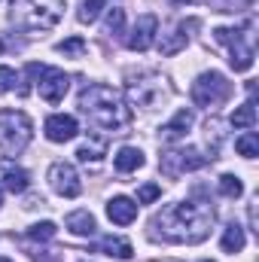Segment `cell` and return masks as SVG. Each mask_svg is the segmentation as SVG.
I'll list each match as a JSON object with an SVG mask.
<instances>
[{
  "instance_id": "cell-8",
  "label": "cell",
  "mask_w": 259,
  "mask_h": 262,
  "mask_svg": "<svg viewBox=\"0 0 259 262\" xmlns=\"http://www.w3.org/2000/svg\"><path fill=\"white\" fill-rule=\"evenodd\" d=\"M213 37H217V43L229 46V64L235 67V70H250L253 67V49L244 43L241 31H235V28H217Z\"/></svg>"
},
{
  "instance_id": "cell-25",
  "label": "cell",
  "mask_w": 259,
  "mask_h": 262,
  "mask_svg": "<svg viewBox=\"0 0 259 262\" xmlns=\"http://www.w3.org/2000/svg\"><path fill=\"white\" fill-rule=\"evenodd\" d=\"M235 149H238L244 159H256V156H259V137L253 134V131L241 134V137L235 140Z\"/></svg>"
},
{
  "instance_id": "cell-19",
  "label": "cell",
  "mask_w": 259,
  "mask_h": 262,
  "mask_svg": "<svg viewBox=\"0 0 259 262\" xmlns=\"http://www.w3.org/2000/svg\"><path fill=\"white\" fill-rule=\"evenodd\" d=\"M143 152L137 149V146H122L116 156H113V165H116V171L119 174H131V171H137V168H143Z\"/></svg>"
},
{
  "instance_id": "cell-21",
  "label": "cell",
  "mask_w": 259,
  "mask_h": 262,
  "mask_svg": "<svg viewBox=\"0 0 259 262\" xmlns=\"http://www.w3.org/2000/svg\"><path fill=\"white\" fill-rule=\"evenodd\" d=\"M104 156H107V140L104 137H92V140H85L76 149V159L79 162H101Z\"/></svg>"
},
{
  "instance_id": "cell-18",
  "label": "cell",
  "mask_w": 259,
  "mask_h": 262,
  "mask_svg": "<svg viewBox=\"0 0 259 262\" xmlns=\"http://www.w3.org/2000/svg\"><path fill=\"white\" fill-rule=\"evenodd\" d=\"M92 253H104V256H116V259H131V256H134V247H131L125 238L107 235V238H101V241L92 247Z\"/></svg>"
},
{
  "instance_id": "cell-3",
  "label": "cell",
  "mask_w": 259,
  "mask_h": 262,
  "mask_svg": "<svg viewBox=\"0 0 259 262\" xmlns=\"http://www.w3.org/2000/svg\"><path fill=\"white\" fill-rule=\"evenodd\" d=\"M67 0H12L9 3V25H15L18 31L37 34V31H49L61 21Z\"/></svg>"
},
{
  "instance_id": "cell-14",
  "label": "cell",
  "mask_w": 259,
  "mask_h": 262,
  "mask_svg": "<svg viewBox=\"0 0 259 262\" xmlns=\"http://www.w3.org/2000/svg\"><path fill=\"white\" fill-rule=\"evenodd\" d=\"M192 122H195V116H192V110H177L174 113V119L168 122V125H162L159 128V140L162 143H174V140H183L186 137V131L192 128Z\"/></svg>"
},
{
  "instance_id": "cell-6",
  "label": "cell",
  "mask_w": 259,
  "mask_h": 262,
  "mask_svg": "<svg viewBox=\"0 0 259 262\" xmlns=\"http://www.w3.org/2000/svg\"><path fill=\"white\" fill-rule=\"evenodd\" d=\"M207 162H210V159H207L204 152H198V149H192V146H183V149H168V152H162L159 171H162L165 177L177 180V177H183V174H189V171L204 168Z\"/></svg>"
},
{
  "instance_id": "cell-29",
  "label": "cell",
  "mask_w": 259,
  "mask_h": 262,
  "mask_svg": "<svg viewBox=\"0 0 259 262\" xmlns=\"http://www.w3.org/2000/svg\"><path fill=\"white\" fill-rule=\"evenodd\" d=\"M122 28H125V12H122L119 6H116V9H107V34L119 37Z\"/></svg>"
},
{
  "instance_id": "cell-12",
  "label": "cell",
  "mask_w": 259,
  "mask_h": 262,
  "mask_svg": "<svg viewBox=\"0 0 259 262\" xmlns=\"http://www.w3.org/2000/svg\"><path fill=\"white\" fill-rule=\"evenodd\" d=\"M46 137L52 140V143H67V140H73L76 134H79V122L73 119V116H67V113H55V116H49L46 119Z\"/></svg>"
},
{
  "instance_id": "cell-5",
  "label": "cell",
  "mask_w": 259,
  "mask_h": 262,
  "mask_svg": "<svg viewBox=\"0 0 259 262\" xmlns=\"http://www.w3.org/2000/svg\"><path fill=\"white\" fill-rule=\"evenodd\" d=\"M189 95H192L195 107L213 110V107H220L223 101H229V95H232V82H229L220 70H207V73H201V76L192 82Z\"/></svg>"
},
{
  "instance_id": "cell-34",
  "label": "cell",
  "mask_w": 259,
  "mask_h": 262,
  "mask_svg": "<svg viewBox=\"0 0 259 262\" xmlns=\"http://www.w3.org/2000/svg\"><path fill=\"white\" fill-rule=\"evenodd\" d=\"M0 204H3V192H0Z\"/></svg>"
},
{
  "instance_id": "cell-32",
  "label": "cell",
  "mask_w": 259,
  "mask_h": 262,
  "mask_svg": "<svg viewBox=\"0 0 259 262\" xmlns=\"http://www.w3.org/2000/svg\"><path fill=\"white\" fill-rule=\"evenodd\" d=\"M171 3H177V6H186V3H192V0H171Z\"/></svg>"
},
{
  "instance_id": "cell-27",
  "label": "cell",
  "mask_w": 259,
  "mask_h": 262,
  "mask_svg": "<svg viewBox=\"0 0 259 262\" xmlns=\"http://www.w3.org/2000/svg\"><path fill=\"white\" fill-rule=\"evenodd\" d=\"M220 192L226 198H241L244 195V183H241V177H235V174H223L220 177Z\"/></svg>"
},
{
  "instance_id": "cell-31",
  "label": "cell",
  "mask_w": 259,
  "mask_h": 262,
  "mask_svg": "<svg viewBox=\"0 0 259 262\" xmlns=\"http://www.w3.org/2000/svg\"><path fill=\"white\" fill-rule=\"evenodd\" d=\"M159 195H162V189H159L156 183H146V186L137 189V204H153Z\"/></svg>"
},
{
  "instance_id": "cell-23",
  "label": "cell",
  "mask_w": 259,
  "mask_h": 262,
  "mask_svg": "<svg viewBox=\"0 0 259 262\" xmlns=\"http://www.w3.org/2000/svg\"><path fill=\"white\" fill-rule=\"evenodd\" d=\"M235 128H253L256 125V110H253V101H247L244 107H238L235 113H232V119H229Z\"/></svg>"
},
{
  "instance_id": "cell-33",
  "label": "cell",
  "mask_w": 259,
  "mask_h": 262,
  "mask_svg": "<svg viewBox=\"0 0 259 262\" xmlns=\"http://www.w3.org/2000/svg\"><path fill=\"white\" fill-rule=\"evenodd\" d=\"M0 262H12V259H9V256H0Z\"/></svg>"
},
{
  "instance_id": "cell-10",
  "label": "cell",
  "mask_w": 259,
  "mask_h": 262,
  "mask_svg": "<svg viewBox=\"0 0 259 262\" xmlns=\"http://www.w3.org/2000/svg\"><path fill=\"white\" fill-rule=\"evenodd\" d=\"M49 186H52L61 198H76L82 192V180H79L76 168L67 165V162H55V165L49 168Z\"/></svg>"
},
{
  "instance_id": "cell-22",
  "label": "cell",
  "mask_w": 259,
  "mask_h": 262,
  "mask_svg": "<svg viewBox=\"0 0 259 262\" xmlns=\"http://www.w3.org/2000/svg\"><path fill=\"white\" fill-rule=\"evenodd\" d=\"M204 131H207V159L213 162L217 152H220V143H223V122L220 119H207Z\"/></svg>"
},
{
  "instance_id": "cell-1",
  "label": "cell",
  "mask_w": 259,
  "mask_h": 262,
  "mask_svg": "<svg viewBox=\"0 0 259 262\" xmlns=\"http://www.w3.org/2000/svg\"><path fill=\"white\" fill-rule=\"evenodd\" d=\"M217 210L210 201L186 198L177 204H165L149 220V238L165 244H201L213 229Z\"/></svg>"
},
{
  "instance_id": "cell-30",
  "label": "cell",
  "mask_w": 259,
  "mask_h": 262,
  "mask_svg": "<svg viewBox=\"0 0 259 262\" xmlns=\"http://www.w3.org/2000/svg\"><path fill=\"white\" fill-rule=\"evenodd\" d=\"M15 82H18V73H15L12 67L0 64V95H6V92H12V89H15Z\"/></svg>"
},
{
  "instance_id": "cell-26",
  "label": "cell",
  "mask_w": 259,
  "mask_h": 262,
  "mask_svg": "<svg viewBox=\"0 0 259 262\" xmlns=\"http://www.w3.org/2000/svg\"><path fill=\"white\" fill-rule=\"evenodd\" d=\"M104 12V0H82V6H79V12H76V18L82 21V25H92V21H98V15Z\"/></svg>"
},
{
  "instance_id": "cell-24",
  "label": "cell",
  "mask_w": 259,
  "mask_h": 262,
  "mask_svg": "<svg viewBox=\"0 0 259 262\" xmlns=\"http://www.w3.org/2000/svg\"><path fill=\"white\" fill-rule=\"evenodd\" d=\"M55 49H58L64 58H82L89 46H85V40H82V37H70V40H61Z\"/></svg>"
},
{
  "instance_id": "cell-11",
  "label": "cell",
  "mask_w": 259,
  "mask_h": 262,
  "mask_svg": "<svg viewBox=\"0 0 259 262\" xmlns=\"http://www.w3.org/2000/svg\"><path fill=\"white\" fill-rule=\"evenodd\" d=\"M156 34H159V18H156L153 12H146V15H140V18L134 21L125 46H128L131 52H146V49L156 43Z\"/></svg>"
},
{
  "instance_id": "cell-9",
  "label": "cell",
  "mask_w": 259,
  "mask_h": 262,
  "mask_svg": "<svg viewBox=\"0 0 259 262\" xmlns=\"http://www.w3.org/2000/svg\"><path fill=\"white\" fill-rule=\"evenodd\" d=\"M67 89H70V76H67L64 70H58V67H43V70H40L37 92H40L43 101H49V104L64 101Z\"/></svg>"
},
{
  "instance_id": "cell-28",
  "label": "cell",
  "mask_w": 259,
  "mask_h": 262,
  "mask_svg": "<svg viewBox=\"0 0 259 262\" xmlns=\"http://www.w3.org/2000/svg\"><path fill=\"white\" fill-rule=\"evenodd\" d=\"M55 223H49V220H43V223H34L31 229H28V238L31 241H49V238H55Z\"/></svg>"
},
{
  "instance_id": "cell-4",
  "label": "cell",
  "mask_w": 259,
  "mask_h": 262,
  "mask_svg": "<svg viewBox=\"0 0 259 262\" xmlns=\"http://www.w3.org/2000/svg\"><path fill=\"white\" fill-rule=\"evenodd\" d=\"M34 125L21 110H0V149L3 156L15 159L18 152H25V146L31 143Z\"/></svg>"
},
{
  "instance_id": "cell-15",
  "label": "cell",
  "mask_w": 259,
  "mask_h": 262,
  "mask_svg": "<svg viewBox=\"0 0 259 262\" xmlns=\"http://www.w3.org/2000/svg\"><path fill=\"white\" fill-rule=\"evenodd\" d=\"M107 216L110 223L116 226H131L137 220V201L134 198H125V195H116L107 201Z\"/></svg>"
},
{
  "instance_id": "cell-13",
  "label": "cell",
  "mask_w": 259,
  "mask_h": 262,
  "mask_svg": "<svg viewBox=\"0 0 259 262\" xmlns=\"http://www.w3.org/2000/svg\"><path fill=\"white\" fill-rule=\"evenodd\" d=\"M0 183H3L12 195H21V192L31 186V174H28L21 165H15L12 159H3V162H0Z\"/></svg>"
},
{
  "instance_id": "cell-20",
  "label": "cell",
  "mask_w": 259,
  "mask_h": 262,
  "mask_svg": "<svg viewBox=\"0 0 259 262\" xmlns=\"http://www.w3.org/2000/svg\"><path fill=\"white\" fill-rule=\"evenodd\" d=\"M244 244H247V238H244V229H241L238 223H232V226H226V229H223L220 247H223L226 253H241V250H244Z\"/></svg>"
},
{
  "instance_id": "cell-7",
  "label": "cell",
  "mask_w": 259,
  "mask_h": 262,
  "mask_svg": "<svg viewBox=\"0 0 259 262\" xmlns=\"http://www.w3.org/2000/svg\"><path fill=\"white\" fill-rule=\"evenodd\" d=\"M165 79L156 76V73H146L140 79L128 82V101L131 107H140V110H156L162 101H165Z\"/></svg>"
},
{
  "instance_id": "cell-2",
  "label": "cell",
  "mask_w": 259,
  "mask_h": 262,
  "mask_svg": "<svg viewBox=\"0 0 259 262\" xmlns=\"http://www.w3.org/2000/svg\"><path fill=\"white\" fill-rule=\"evenodd\" d=\"M79 110L104 131H122L131 122V107L110 85L92 82L79 92Z\"/></svg>"
},
{
  "instance_id": "cell-17",
  "label": "cell",
  "mask_w": 259,
  "mask_h": 262,
  "mask_svg": "<svg viewBox=\"0 0 259 262\" xmlns=\"http://www.w3.org/2000/svg\"><path fill=\"white\" fill-rule=\"evenodd\" d=\"M64 229L70 235H76V238H89V235L98 232V223H95V216L89 210H73V213H67Z\"/></svg>"
},
{
  "instance_id": "cell-16",
  "label": "cell",
  "mask_w": 259,
  "mask_h": 262,
  "mask_svg": "<svg viewBox=\"0 0 259 262\" xmlns=\"http://www.w3.org/2000/svg\"><path fill=\"white\" fill-rule=\"evenodd\" d=\"M195 18H189V21H180L177 28H174V34H168V37H162V43H159V52L162 55H177L180 49H186V43H189V31H192Z\"/></svg>"
}]
</instances>
